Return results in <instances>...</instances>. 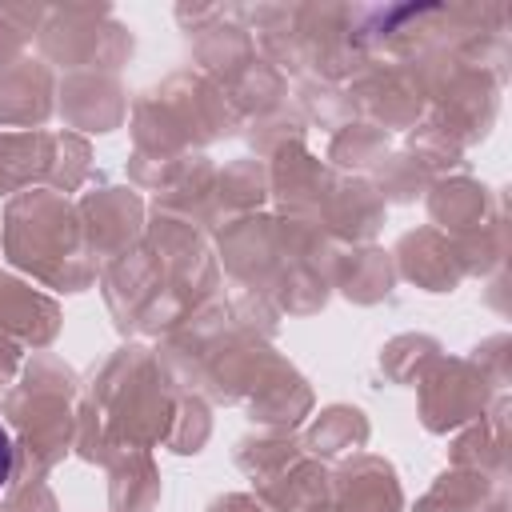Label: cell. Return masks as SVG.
Returning a JSON list of instances; mask_svg holds the SVG:
<instances>
[{"label":"cell","mask_w":512,"mask_h":512,"mask_svg":"<svg viewBox=\"0 0 512 512\" xmlns=\"http://www.w3.org/2000/svg\"><path fill=\"white\" fill-rule=\"evenodd\" d=\"M244 140H248V148L256 152V160H272L280 148H288V144H300L304 136H308V124H304V116L292 108V100L288 104H280V108H272V112H264V116H252V120H244Z\"/></svg>","instance_id":"obj_38"},{"label":"cell","mask_w":512,"mask_h":512,"mask_svg":"<svg viewBox=\"0 0 512 512\" xmlns=\"http://www.w3.org/2000/svg\"><path fill=\"white\" fill-rule=\"evenodd\" d=\"M144 248L156 256L168 284L192 308H200L204 300H212L220 292V264H216L212 240L196 224L168 216V212H152L144 224Z\"/></svg>","instance_id":"obj_9"},{"label":"cell","mask_w":512,"mask_h":512,"mask_svg":"<svg viewBox=\"0 0 512 512\" xmlns=\"http://www.w3.org/2000/svg\"><path fill=\"white\" fill-rule=\"evenodd\" d=\"M468 360L492 380L496 392H508V380H512V336H508V332L484 336V340L468 352Z\"/></svg>","instance_id":"obj_42"},{"label":"cell","mask_w":512,"mask_h":512,"mask_svg":"<svg viewBox=\"0 0 512 512\" xmlns=\"http://www.w3.org/2000/svg\"><path fill=\"white\" fill-rule=\"evenodd\" d=\"M388 220V204L380 200V192L372 188L368 176H348V172H336L324 200H320V212H316V224L340 244H376V232L384 228Z\"/></svg>","instance_id":"obj_17"},{"label":"cell","mask_w":512,"mask_h":512,"mask_svg":"<svg viewBox=\"0 0 512 512\" xmlns=\"http://www.w3.org/2000/svg\"><path fill=\"white\" fill-rule=\"evenodd\" d=\"M128 88L112 72H68L56 84V116L76 136H104L128 120Z\"/></svg>","instance_id":"obj_14"},{"label":"cell","mask_w":512,"mask_h":512,"mask_svg":"<svg viewBox=\"0 0 512 512\" xmlns=\"http://www.w3.org/2000/svg\"><path fill=\"white\" fill-rule=\"evenodd\" d=\"M220 92L228 96V104H232V112L240 116V128H244V120L264 116V112L288 104V76H284L276 64H268L264 56H256V60L244 64Z\"/></svg>","instance_id":"obj_31"},{"label":"cell","mask_w":512,"mask_h":512,"mask_svg":"<svg viewBox=\"0 0 512 512\" xmlns=\"http://www.w3.org/2000/svg\"><path fill=\"white\" fill-rule=\"evenodd\" d=\"M292 108L304 116V124H320V128H332V132L356 120V100H352L348 84L296 80V92H292Z\"/></svg>","instance_id":"obj_37"},{"label":"cell","mask_w":512,"mask_h":512,"mask_svg":"<svg viewBox=\"0 0 512 512\" xmlns=\"http://www.w3.org/2000/svg\"><path fill=\"white\" fill-rule=\"evenodd\" d=\"M0 512H60V500L44 480H28V484H12L4 492Z\"/></svg>","instance_id":"obj_43"},{"label":"cell","mask_w":512,"mask_h":512,"mask_svg":"<svg viewBox=\"0 0 512 512\" xmlns=\"http://www.w3.org/2000/svg\"><path fill=\"white\" fill-rule=\"evenodd\" d=\"M128 132H132V152L188 156L224 136H236L240 116L232 112L220 84H212L196 68H180L132 100Z\"/></svg>","instance_id":"obj_4"},{"label":"cell","mask_w":512,"mask_h":512,"mask_svg":"<svg viewBox=\"0 0 512 512\" xmlns=\"http://www.w3.org/2000/svg\"><path fill=\"white\" fill-rule=\"evenodd\" d=\"M64 312L56 296L36 288L16 272H0V332L12 336L24 352H44L56 344Z\"/></svg>","instance_id":"obj_21"},{"label":"cell","mask_w":512,"mask_h":512,"mask_svg":"<svg viewBox=\"0 0 512 512\" xmlns=\"http://www.w3.org/2000/svg\"><path fill=\"white\" fill-rule=\"evenodd\" d=\"M176 24L188 36L196 72L220 88L260 56L244 28V4H176Z\"/></svg>","instance_id":"obj_11"},{"label":"cell","mask_w":512,"mask_h":512,"mask_svg":"<svg viewBox=\"0 0 512 512\" xmlns=\"http://www.w3.org/2000/svg\"><path fill=\"white\" fill-rule=\"evenodd\" d=\"M96 288H100L104 308H108V316H112L120 336H156L160 340L188 312H196L168 284V276L160 272L156 256L144 248V240L128 256L104 264L100 276H96Z\"/></svg>","instance_id":"obj_7"},{"label":"cell","mask_w":512,"mask_h":512,"mask_svg":"<svg viewBox=\"0 0 512 512\" xmlns=\"http://www.w3.org/2000/svg\"><path fill=\"white\" fill-rule=\"evenodd\" d=\"M404 152L432 176V180H440V176H456V172H464L468 168V152L436 124V120H420L416 128H408L404 132Z\"/></svg>","instance_id":"obj_36"},{"label":"cell","mask_w":512,"mask_h":512,"mask_svg":"<svg viewBox=\"0 0 512 512\" xmlns=\"http://www.w3.org/2000/svg\"><path fill=\"white\" fill-rule=\"evenodd\" d=\"M388 152H392V136L368 120H352V124L336 128L328 140V164L348 176H368Z\"/></svg>","instance_id":"obj_33"},{"label":"cell","mask_w":512,"mask_h":512,"mask_svg":"<svg viewBox=\"0 0 512 512\" xmlns=\"http://www.w3.org/2000/svg\"><path fill=\"white\" fill-rule=\"evenodd\" d=\"M48 4H0V72L28 56Z\"/></svg>","instance_id":"obj_41"},{"label":"cell","mask_w":512,"mask_h":512,"mask_svg":"<svg viewBox=\"0 0 512 512\" xmlns=\"http://www.w3.org/2000/svg\"><path fill=\"white\" fill-rule=\"evenodd\" d=\"M208 440H212V404L192 392H180L164 448L176 456H200L208 448Z\"/></svg>","instance_id":"obj_40"},{"label":"cell","mask_w":512,"mask_h":512,"mask_svg":"<svg viewBox=\"0 0 512 512\" xmlns=\"http://www.w3.org/2000/svg\"><path fill=\"white\" fill-rule=\"evenodd\" d=\"M268 204V164L256 156H236L224 168H216L212 188V224L224 228L240 216L264 212Z\"/></svg>","instance_id":"obj_27"},{"label":"cell","mask_w":512,"mask_h":512,"mask_svg":"<svg viewBox=\"0 0 512 512\" xmlns=\"http://www.w3.org/2000/svg\"><path fill=\"white\" fill-rule=\"evenodd\" d=\"M328 276H332V292H340L356 308H376L396 292V264H392V252H384L380 244L340 248Z\"/></svg>","instance_id":"obj_25"},{"label":"cell","mask_w":512,"mask_h":512,"mask_svg":"<svg viewBox=\"0 0 512 512\" xmlns=\"http://www.w3.org/2000/svg\"><path fill=\"white\" fill-rule=\"evenodd\" d=\"M56 72L40 56H24L0 72V128L36 132L56 116Z\"/></svg>","instance_id":"obj_22"},{"label":"cell","mask_w":512,"mask_h":512,"mask_svg":"<svg viewBox=\"0 0 512 512\" xmlns=\"http://www.w3.org/2000/svg\"><path fill=\"white\" fill-rule=\"evenodd\" d=\"M508 412H512V400H508V392H500L480 420L464 424L452 436L448 464L468 468V472H484V476L508 484Z\"/></svg>","instance_id":"obj_24"},{"label":"cell","mask_w":512,"mask_h":512,"mask_svg":"<svg viewBox=\"0 0 512 512\" xmlns=\"http://www.w3.org/2000/svg\"><path fill=\"white\" fill-rule=\"evenodd\" d=\"M372 436V420L364 408L356 404H328L312 416L308 432L300 436L304 448L316 456V460H344L352 452H364Z\"/></svg>","instance_id":"obj_30"},{"label":"cell","mask_w":512,"mask_h":512,"mask_svg":"<svg viewBox=\"0 0 512 512\" xmlns=\"http://www.w3.org/2000/svg\"><path fill=\"white\" fill-rule=\"evenodd\" d=\"M480 512H512V508H508V484H500V488L484 500V508H480Z\"/></svg>","instance_id":"obj_47"},{"label":"cell","mask_w":512,"mask_h":512,"mask_svg":"<svg viewBox=\"0 0 512 512\" xmlns=\"http://www.w3.org/2000/svg\"><path fill=\"white\" fill-rule=\"evenodd\" d=\"M80 212V228H84V244L96 268L128 256L140 240H144V224H148V208L140 200V192L132 184H116L104 176H92L88 188L76 200Z\"/></svg>","instance_id":"obj_10"},{"label":"cell","mask_w":512,"mask_h":512,"mask_svg":"<svg viewBox=\"0 0 512 512\" xmlns=\"http://www.w3.org/2000/svg\"><path fill=\"white\" fill-rule=\"evenodd\" d=\"M0 252L32 284L64 296L88 292L100 276L84 244L76 200L52 188H24L4 200Z\"/></svg>","instance_id":"obj_2"},{"label":"cell","mask_w":512,"mask_h":512,"mask_svg":"<svg viewBox=\"0 0 512 512\" xmlns=\"http://www.w3.org/2000/svg\"><path fill=\"white\" fill-rule=\"evenodd\" d=\"M20 364H24V348H20L12 336L0 332V400H4L8 384L20 376Z\"/></svg>","instance_id":"obj_44"},{"label":"cell","mask_w":512,"mask_h":512,"mask_svg":"<svg viewBox=\"0 0 512 512\" xmlns=\"http://www.w3.org/2000/svg\"><path fill=\"white\" fill-rule=\"evenodd\" d=\"M252 496L268 512H328V504H332V468H328V460H316L304 448L284 468L256 480Z\"/></svg>","instance_id":"obj_23"},{"label":"cell","mask_w":512,"mask_h":512,"mask_svg":"<svg viewBox=\"0 0 512 512\" xmlns=\"http://www.w3.org/2000/svg\"><path fill=\"white\" fill-rule=\"evenodd\" d=\"M300 452H304L300 432H272V428H256V432H248V436H240V440H236L232 460H236V468L256 484V480L272 476L276 468H284V464H288L292 456H300Z\"/></svg>","instance_id":"obj_35"},{"label":"cell","mask_w":512,"mask_h":512,"mask_svg":"<svg viewBox=\"0 0 512 512\" xmlns=\"http://www.w3.org/2000/svg\"><path fill=\"white\" fill-rule=\"evenodd\" d=\"M348 92L356 100V120L376 124L388 136L416 128L428 112L416 72L396 60H372L356 80H348Z\"/></svg>","instance_id":"obj_13"},{"label":"cell","mask_w":512,"mask_h":512,"mask_svg":"<svg viewBox=\"0 0 512 512\" xmlns=\"http://www.w3.org/2000/svg\"><path fill=\"white\" fill-rule=\"evenodd\" d=\"M496 396L500 392L492 388V380L468 356L440 352L416 380V416H420L424 432L448 436V432H460L464 424L480 420Z\"/></svg>","instance_id":"obj_8"},{"label":"cell","mask_w":512,"mask_h":512,"mask_svg":"<svg viewBox=\"0 0 512 512\" xmlns=\"http://www.w3.org/2000/svg\"><path fill=\"white\" fill-rule=\"evenodd\" d=\"M424 204H428L432 228L444 232L448 240H464V236H476V232L508 220L504 196L492 192L484 180L464 176V172L432 180L428 192H424Z\"/></svg>","instance_id":"obj_15"},{"label":"cell","mask_w":512,"mask_h":512,"mask_svg":"<svg viewBox=\"0 0 512 512\" xmlns=\"http://www.w3.org/2000/svg\"><path fill=\"white\" fill-rule=\"evenodd\" d=\"M444 352V344L428 332H400L392 340H384L380 356H376V368L388 384L396 388H416V380L424 376V368Z\"/></svg>","instance_id":"obj_34"},{"label":"cell","mask_w":512,"mask_h":512,"mask_svg":"<svg viewBox=\"0 0 512 512\" xmlns=\"http://www.w3.org/2000/svg\"><path fill=\"white\" fill-rule=\"evenodd\" d=\"M40 60L56 72H112L132 60V28L112 16L108 4H52L40 24Z\"/></svg>","instance_id":"obj_6"},{"label":"cell","mask_w":512,"mask_h":512,"mask_svg":"<svg viewBox=\"0 0 512 512\" xmlns=\"http://www.w3.org/2000/svg\"><path fill=\"white\" fill-rule=\"evenodd\" d=\"M76 396L80 376L56 352H32L20 364V376L0 400V420L16 444V480H44L68 452L76 436Z\"/></svg>","instance_id":"obj_3"},{"label":"cell","mask_w":512,"mask_h":512,"mask_svg":"<svg viewBox=\"0 0 512 512\" xmlns=\"http://www.w3.org/2000/svg\"><path fill=\"white\" fill-rule=\"evenodd\" d=\"M312 408H316V392L284 352H276L264 364L260 380L252 384V392L244 400L248 420L256 428H272V432H296L312 416Z\"/></svg>","instance_id":"obj_16"},{"label":"cell","mask_w":512,"mask_h":512,"mask_svg":"<svg viewBox=\"0 0 512 512\" xmlns=\"http://www.w3.org/2000/svg\"><path fill=\"white\" fill-rule=\"evenodd\" d=\"M176 388L164 376L156 348L128 340L100 368H92L88 384L76 396V436L72 452L84 464H108L124 448H160L168 440L176 416Z\"/></svg>","instance_id":"obj_1"},{"label":"cell","mask_w":512,"mask_h":512,"mask_svg":"<svg viewBox=\"0 0 512 512\" xmlns=\"http://www.w3.org/2000/svg\"><path fill=\"white\" fill-rule=\"evenodd\" d=\"M500 488V480L484 476V472H468V468H444L428 492L412 504V512H480L484 500Z\"/></svg>","instance_id":"obj_32"},{"label":"cell","mask_w":512,"mask_h":512,"mask_svg":"<svg viewBox=\"0 0 512 512\" xmlns=\"http://www.w3.org/2000/svg\"><path fill=\"white\" fill-rule=\"evenodd\" d=\"M60 132H0V200L24 188H52Z\"/></svg>","instance_id":"obj_26"},{"label":"cell","mask_w":512,"mask_h":512,"mask_svg":"<svg viewBox=\"0 0 512 512\" xmlns=\"http://www.w3.org/2000/svg\"><path fill=\"white\" fill-rule=\"evenodd\" d=\"M212 188H216V164L204 152H192L184 160V168L176 172V180L152 196V212H168L180 216L188 224H196L200 232H216L212 224Z\"/></svg>","instance_id":"obj_28"},{"label":"cell","mask_w":512,"mask_h":512,"mask_svg":"<svg viewBox=\"0 0 512 512\" xmlns=\"http://www.w3.org/2000/svg\"><path fill=\"white\" fill-rule=\"evenodd\" d=\"M212 252H216V264L224 268V276L232 280V288L268 296L284 268L276 212H252V216H240V220L216 228Z\"/></svg>","instance_id":"obj_12"},{"label":"cell","mask_w":512,"mask_h":512,"mask_svg":"<svg viewBox=\"0 0 512 512\" xmlns=\"http://www.w3.org/2000/svg\"><path fill=\"white\" fill-rule=\"evenodd\" d=\"M416 72L424 100H428V120H436L464 152L480 140H488L496 116H500V80L468 60H460L452 48H432L416 60H408Z\"/></svg>","instance_id":"obj_5"},{"label":"cell","mask_w":512,"mask_h":512,"mask_svg":"<svg viewBox=\"0 0 512 512\" xmlns=\"http://www.w3.org/2000/svg\"><path fill=\"white\" fill-rule=\"evenodd\" d=\"M12 480H16V444H12L8 424L0 420V496L12 488Z\"/></svg>","instance_id":"obj_46"},{"label":"cell","mask_w":512,"mask_h":512,"mask_svg":"<svg viewBox=\"0 0 512 512\" xmlns=\"http://www.w3.org/2000/svg\"><path fill=\"white\" fill-rule=\"evenodd\" d=\"M392 264H396V280H408L412 288L432 296H448L468 280L452 240L432 224L400 232V240L392 244Z\"/></svg>","instance_id":"obj_20"},{"label":"cell","mask_w":512,"mask_h":512,"mask_svg":"<svg viewBox=\"0 0 512 512\" xmlns=\"http://www.w3.org/2000/svg\"><path fill=\"white\" fill-rule=\"evenodd\" d=\"M264 164H268V200L276 204V216H300V220L316 224L320 200H324L336 168L328 160L312 156L304 140L280 148Z\"/></svg>","instance_id":"obj_18"},{"label":"cell","mask_w":512,"mask_h":512,"mask_svg":"<svg viewBox=\"0 0 512 512\" xmlns=\"http://www.w3.org/2000/svg\"><path fill=\"white\" fill-rule=\"evenodd\" d=\"M368 180H372V188L380 192L384 204H412V200H420V196L428 192V184H432V176H428L404 148H392V152L368 172Z\"/></svg>","instance_id":"obj_39"},{"label":"cell","mask_w":512,"mask_h":512,"mask_svg":"<svg viewBox=\"0 0 512 512\" xmlns=\"http://www.w3.org/2000/svg\"><path fill=\"white\" fill-rule=\"evenodd\" d=\"M404 484L392 460L376 452H352L332 468L328 512H404Z\"/></svg>","instance_id":"obj_19"},{"label":"cell","mask_w":512,"mask_h":512,"mask_svg":"<svg viewBox=\"0 0 512 512\" xmlns=\"http://www.w3.org/2000/svg\"><path fill=\"white\" fill-rule=\"evenodd\" d=\"M108 508L112 512H156L164 496L160 464L148 448H124L108 464Z\"/></svg>","instance_id":"obj_29"},{"label":"cell","mask_w":512,"mask_h":512,"mask_svg":"<svg viewBox=\"0 0 512 512\" xmlns=\"http://www.w3.org/2000/svg\"><path fill=\"white\" fill-rule=\"evenodd\" d=\"M208 512H268L252 492H220L212 504H208Z\"/></svg>","instance_id":"obj_45"}]
</instances>
